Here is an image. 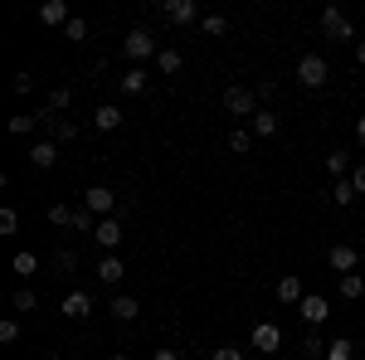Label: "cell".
I'll list each match as a JSON object with an SVG mask.
<instances>
[{
    "instance_id": "1",
    "label": "cell",
    "mask_w": 365,
    "mask_h": 360,
    "mask_svg": "<svg viewBox=\"0 0 365 360\" xmlns=\"http://www.w3.org/2000/svg\"><path fill=\"white\" fill-rule=\"evenodd\" d=\"M122 54L132 58V63H146V58H156L161 54V44H156V34L151 29H127V39H122Z\"/></svg>"
},
{
    "instance_id": "2",
    "label": "cell",
    "mask_w": 365,
    "mask_h": 360,
    "mask_svg": "<svg viewBox=\"0 0 365 360\" xmlns=\"http://www.w3.org/2000/svg\"><path fill=\"white\" fill-rule=\"evenodd\" d=\"M83 210H93L98 220H113L117 210H122V195L108 190V185H88L83 190Z\"/></svg>"
},
{
    "instance_id": "3",
    "label": "cell",
    "mask_w": 365,
    "mask_h": 360,
    "mask_svg": "<svg viewBox=\"0 0 365 360\" xmlns=\"http://www.w3.org/2000/svg\"><path fill=\"white\" fill-rule=\"evenodd\" d=\"M258 108H263V103H258L253 88H244V83L225 88V112H229V117H249V122H253V112H258Z\"/></svg>"
},
{
    "instance_id": "4",
    "label": "cell",
    "mask_w": 365,
    "mask_h": 360,
    "mask_svg": "<svg viewBox=\"0 0 365 360\" xmlns=\"http://www.w3.org/2000/svg\"><path fill=\"white\" fill-rule=\"evenodd\" d=\"M322 34L331 39V44H346V39H356V25H351V15L346 10H322Z\"/></svg>"
},
{
    "instance_id": "5",
    "label": "cell",
    "mask_w": 365,
    "mask_h": 360,
    "mask_svg": "<svg viewBox=\"0 0 365 360\" xmlns=\"http://www.w3.org/2000/svg\"><path fill=\"white\" fill-rule=\"evenodd\" d=\"M327 78H331V63H327L322 54H302L297 58V83L302 88H322Z\"/></svg>"
},
{
    "instance_id": "6",
    "label": "cell",
    "mask_w": 365,
    "mask_h": 360,
    "mask_svg": "<svg viewBox=\"0 0 365 360\" xmlns=\"http://www.w3.org/2000/svg\"><path fill=\"white\" fill-rule=\"evenodd\" d=\"M39 117H44V127H49V141H54V146H73V141L83 137V127L68 122V117H58V112H39Z\"/></svg>"
},
{
    "instance_id": "7",
    "label": "cell",
    "mask_w": 365,
    "mask_h": 360,
    "mask_svg": "<svg viewBox=\"0 0 365 360\" xmlns=\"http://www.w3.org/2000/svg\"><path fill=\"white\" fill-rule=\"evenodd\" d=\"M249 346H253V351H263V356H278V351H282V326H278V322H258V326L249 331Z\"/></svg>"
},
{
    "instance_id": "8",
    "label": "cell",
    "mask_w": 365,
    "mask_h": 360,
    "mask_svg": "<svg viewBox=\"0 0 365 360\" xmlns=\"http://www.w3.org/2000/svg\"><path fill=\"white\" fill-rule=\"evenodd\" d=\"M327 263H331V273H336V277H346V273H361V253L351 249V244H331Z\"/></svg>"
},
{
    "instance_id": "9",
    "label": "cell",
    "mask_w": 365,
    "mask_h": 360,
    "mask_svg": "<svg viewBox=\"0 0 365 360\" xmlns=\"http://www.w3.org/2000/svg\"><path fill=\"white\" fill-rule=\"evenodd\" d=\"M161 15H166L170 25H195V20H205L195 0H161Z\"/></svg>"
},
{
    "instance_id": "10",
    "label": "cell",
    "mask_w": 365,
    "mask_h": 360,
    "mask_svg": "<svg viewBox=\"0 0 365 360\" xmlns=\"http://www.w3.org/2000/svg\"><path fill=\"white\" fill-rule=\"evenodd\" d=\"M122 277H127V263H122L117 253H103V258H98V282H103V287H117Z\"/></svg>"
},
{
    "instance_id": "11",
    "label": "cell",
    "mask_w": 365,
    "mask_h": 360,
    "mask_svg": "<svg viewBox=\"0 0 365 360\" xmlns=\"http://www.w3.org/2000/svg\"><path fill=\"white\" fill-rule=\"evenodd\" d=\"M278 127H282L278 112H268V108H258V112H253V122H249V132L258 141H273V137H278Z\"/></svg>"
},
{
    "instance_id": "12",
    "label": "cell",
    "mask_w": 365,
    "mask_h": 360,
    "mask_svg": "<svg viewBox=\"0 0 365 360\" xmlns=\"http://www.w3.org/2000/svg\"><path fill=\"white\" fill-rule=\"evenodd\" d=\"M273 292H278V302H287V307H302V297H307V292H302V277H297V273H282Z\"/></svg>"
},
{
    "instance_id": "13",
    "label": "cell",
    "mask_w": 365,
    "mask_h": 360,
    "mask_svg": "<svg viewBox=\"0 0 365 360\" xmlns=\"http://www.w3.org/2000/svg\"><path fill=\"white\" fill-rule=\"evenodd\" d=\"M327 317H331V302L317 297V292H307V297H302V322H307V326H322Z\"/></svg>"
},
{
    "instance_id": "14",
    "label": "cell",
    "mask_w": 365,
    "mask_h": 360,
    "mask_svg": "<svg viewBox=\"0 0 365 360\" xmlns=\"http://www.w3.org/2000/svg\"><path fill=\"white\" fill-rule=\"evenodd\" d=\"M93 239H98V244H103V253H113L117 244H122V239H127V234H122V220H98V234H93Z\"/></svg>"
},
{
    "instance_id": "15",
    "label": "cell",
    "mask_w": 365,
    "mask_h": 360,
    "mask_svg": "<svg viewBox=\"0 0 365 360\" xmlns=\"http://www.w3.org/2000/svg\"><path fill=\"white\" fill-rule=\"evenodd\" d=\"M29 166L34 170H54L58 166V146L54 141H34V146H29Z\"/></svg>"
},
{
    "instance_id": "16",
    "label": "cell",
    "mask_w": 365,
    "mask_h": 360,
    "mask_svg": "<svg viewBox=\"0 0 365 360\" xmlns=\"http://www.w3.org/2000/svg\"><path fill=\"white\" fill-rule=\"evenodd\" d=\"M122 122H127V112H122V108H113V103H98V112H93V127H98V132H117Z\"/></svg>"
},
{
    "instance_id": "17",
    "label": "cell",
    "mask_w": 365,
    "mask_h": 360,
    "mask_svg": "<svg viewBox=\"0 0 365 360\" xmlns=\"http://www.w3.org/2000/svg\"><path fill=\"white\" fill-rule=\"evenodd\" d=\"M58 312H63L68 322H83L88 312H93V297H88V292H68V297L58 302Z\"/></svg>"
},
{
    "instance_id": "18",
    "label": "cell",
    "mask_w": 365,
    "mask_h": 360,
    "mask_svg": "<svg viewBox=\"0 0 365 360\" xmlns=\"http://www.w3.org/2000/svg\"><path fill=\"white\" fill-rule=\"evenodd\" d=\"M39 20H44V25H68V20H73V15H68V0H44V5H39Z\"/></svg>"
},
{
    "instance_id": "19",
    "label": "cell",
    "mask_w": 365,
    "mask_h": 360,
    "mask_svg": "<svg viewBox=\"0 0 365 360\" xmlns=\"http://www.w3.org/2000/svg\"><path fill=\"white\" fill-rule=\"evenodd\" d=\"M117 88H122V93H132V98H137V93H146V68H141V63H132V68L117 78Z\"/></svg>"
},
{
    "instance_id": "20",
    "label": "cell",
    "mask_w": 365,
    "mask_h": 360,
    "mask_svg": "<svg viewBox=\"0 0 365 360\" xmlns=\"http://www.w3.org/2000/svg\"><path fill=\"white\" fill-rule=\"evenodd\" d=\"M108 312H113L117 322H137L141 302H137V297H113V302H108Z\"/></svg>"
},
{
    "instance_id": "21",
    "label": "cell",
    "mask_w": 365,
    "mask_h": 360,
    "mask_svg": "<svg viewBox=\"0 0 365 360\" xmlns=\"http://www.w3.org/2000/svg\"><path fill=\"white\" fill-rule=\"evenodd\" d=\"M156 68H161L166 78H175V73L185 68V58H180V49H161V54H156Z\"/></svg>"
},
{
    "instance_id": "22",
    "label": "cell",
    "mask_w": 365,
    "mask_h": 360,
    "mask_svg": "<svg viewBox=\"0 0 365 360\" xmlns=\"http://www.w3.org/2000/svg\"><path fill=\"white\" fill-rule=\"evenodd\" d=\"M327 170H331L336 180H346L356 166H351V156H346V151H327Z\"/></svg>"
},
{
    "instance_id": "23",
    "label": "cell",
    "mask_w": 365,
    "mask_h": 360,
    "mask_svg": "<svg viewBox=\"0 0 365 360\" xmlns=\"http://www.w3.org/2000/svg\"><path fill=\"white\" fill-rule=\"evenodd\" d=\"M341 297H346V302L365 297V277H361V273H346V277H341Z\"/></svg>"
},
{
    "instance_id": "24",
    "label": "cell",
    "mask_w": 365,
    "mask_h": 360,
    "mask_svg": "<svg viewBox=\"0 0 365 360\" xmlns=\"http://www.w3.org/2000/svg\"><path fill=\"white\" fill-rule=\"evenodd\" d=\"M63 39H68V44H88V20L83 15H73V20L63 25Z\"/></svg>"
},
{
    "instance_id": "25",
    "label": "cell",
    "mask_w": 365,
    "mask_h": 360,
    "mask_svg": "<svg viewBox=\"0 0 365 360\" xmlns=\"http://www.w3.org/2000/svg\"><path fill=\"white\" fill-rule=\"evenodd\" d=\"M73 215H78L73 205H49V224L54 229H73Z\"/></svg>"
},
{
    "instance_id": "26",
    "label": "cell",
    "mask_w": 365,
    "mask_h": 360,
    "mask_svg": "<svg viewBox=\"0 0 365 360\" xmlns=\"http://www.w3.org/2000/svg\"><path fill=\"white\" fill-rule=\"evenodd\" d=\"M39 122H44V117H34V112H29V117H25V112H20V117H10V137H29Z\"/></svg>"
},
{
    "instance_id": "27",
    "label": "cell",
    "mask_w": 365,
    "mask_h": 360,
    "mask_svg": "<svg viewBox=\"0 0 365 360\" xmlns=\"http://www.w3.org/2000/svg\"><path fill=\"white\" fill-rule=\"evenodd\" d=\"M249 146H253V132H249V127H234V132H229V151H234V156H244Z\"/></svg>"
},
{
    "instance_id": "28",
    "label": "cell",
    "mask_w": 365,
    "mask_h": 360,
    "mask_svg": "<svg viewBox=\"0 0 365 360\" xmlns=\"http://www.w3.org/2000/svg\"><path fill=\"white\" fill-rule=\"evenodd\" d=\"M331 200H336L341 210H346V205H356V200H361V195H356V185H351V175H346V180H336V190H331Z\"/></svg>"
},
{
    "instance_id": "29",
    "label": "cell",
    "mask_w": 365,
    "mask_h": 360,
    "mask_svg": "<svg viewBox=\"0 0 365 360\" xmlns=\"http://www.w3.org/2000/svg\"><path fill=\"white\" fill-rule=\"evenodd\" d=\"M10 307H15V312H39V297H34V287H20V292L10 297Z\"/></svg>"
},
{
    "instance_id": "30",
    "label": "cell",
    "mask_w": 365,
    "mask_h": 360,
    "mask_svg": "<svg viewBox=\"0 0 365 360\" xmlns=\"http://www.w3.org/2000/svg\"><path fill=\"white\" fill-rule=\"evenodd\" d=\"M327 360H356V346H351L346 336H336V341L327 346Z\"/></svg>"
},
{
    "instance_id": "31",
    "label": "cell",
    "mask_w": 365,
    "mask_h": 360,
    "mask_svg": "<svg viewBox=\"0 0 365 360\" xmlns=\"http://www.w3.org/2000/svg\"><path fill=\"white\" fill-rule=\"evenodd\" d=\"M327 346H331V341H322L317 331L302 336V356H322V360H327Z\"/></svg>"
},
{
    "instance_id": "32",
    "label": "cell",
    "mask_w": 365,
    "mask_h": 360,
    "mask_svg": "<svg viewBox=\"0 0 365 360\" xmlns=\"http://www.w3.org/2000/svg\"><path fill=\"white\" fill-rule=\"evenodd\" d=\"M15 341H20V322L5 317V322H0V346H15Z\"/></svg>"
},
{
    "instance_id": "33",
    "label": "cell",
    "mask_w": 365,
    "mask_h": 360,
    "mask_svg": "<svg viewBox=\"0 0 365 360\" xmlns=\"http://www.w3.org/2000/svg\"><path fill=\"white\" fill-rule=\"evenodd\" d=\"M15 273H20V277L39 273V258H34V253H15Z\"/></svg>"
},
{
    "instance_id": "34",
    "label": "cell",
    "mask_w": 365,
    "mask_h": 360,
    "mask_svg": "<svg viewBox=\"0 0 365 360\" xmlns=\"http://www.w3.org/2000/svg\"><path fill=\"white\" fill-rule=\"evenodd\" d=\"M68 103H73V88H54L49 93V112H63Z\"/></svg>"
},
{
    "instance_id": "35",
    "label": "cell",
    "mask_w": 365,
    "mask_h": 360,
    "mask_svg": "<svg viewBox=\"0 0 365 360\" xmlns=\"http://www.w3.org/2000/svg\"><path fill=\"white\" fill-rule=\"evenodd\" d=\"M54 268L73 273V268H78V253H73V249H54Z\"/></svg>"
},
{
    "instance_id": "36",
    "label": "cell",
    "mask_w": 365,
    "mask_h": 360,
    "mask_svg": "<svg viewBox=\"0 0 365 360\" xmlns=\"http://www.w3.org/2000/svg\"><path fill=\"white\" fill-rule=\"evenodd\" d=\"M0 234H20V215H15L10 205L0 210Z\"/></svg>"
},
{
    "instance_id": "37",
    "label": "cell",
    "mask_w": 365,
    "mask_h": 360,
    "mask_svg": "<svg viewBox=\"0 0 365 360\" xmlns=\"http://www.w3.org/2000/svg\"><path fill=\"white\" fill-rule=\"evenodd\" d=\"M200 29H205V34H225L229 20H225V15H205V20H200Z\"/></svg>"
},
{
    "instance_id": "38",
    "label": "cell",
    "mask_w": 365,
    "mask_h": 360,
    "mask_svg": "<svg viewBox=\"0 0 365 360\" xmlns=\"http://www.w3.org/2000/svg\"><path fill=\"white\" fill-rule=\"evenodd\" d=\"M10 88H15L20 98H25V93H34V73H15V83H10Z\"/></svg>"
},
{
    "instance_id": "39",
    "label": "cell",
    "mask_w": 365,
    "mask_h": 360,
    "mask_svg": "<svg viewBox=\"0 0 365 360\" xmlns=\"http://www.w3.org/2000/svg\"><path fill=\"white\" fill-rule=\"evenodd\" d=\"M210 360H244V346H220Z\"/></svg>"
},
{
    "instance_id": "40",
    "label": "cell",
    "mask_w": 365,
    "mask_h": 360,
    "mask_svg": "<svg viewBox=\"0 0 365 360\" xmlns=\"http://www.w3.org/2000/svg\"><path fill=\"white\" fill-rule=\"evenodd\" d=\"M351 185H356V195H365V161L351 170Z\"/></svg>"
},
{
    "instance_id": "41",
    "label": "cell",
    "mask_w": 365,
    "mask_h": 360,
    "mask_svg": "<svg viewBox=\"0 0 365 360\" xmlns=\"http://www.w3.org/2000/svg\"><path fill=\"white\" fill-rule=\"evenodd\" d=\"M151 360H180V351H170V346H161V351H151Z\"/></svg>"
},
{
    "instance_id": "42",
    "label": "cell",
    "mask_w": 365,
    "mask_h": 360,
    "mask_svg": "<svg viewBox=\"0 0 365 360\" xmlns=\"http://www.w3.org/2000/svg\"><path fill=\"white\" fill-rule=\"evenodd\" d=\"M356 141L365 146V117H356Z\"/></svg>"
},
{
    "instance_id": "43",
    "label": "cell",
    "mask_w": 365,
    "mask_h": 360,
    "mask_svg": "<svg viewBox=\"0 0 365 360\" xmlns=\"http://www.w3.org/2000/svg\"><path fill=\"white\" fill-rule=\"evenodd\" d=\"M356 63H365V39H356Z\"/></svg>"
},
{
    "instance_id": "44",
    "label": "cell",
    "mask_w": 365,
    "mask_h": 360,
    "mask_svg": "<svg viewBox=\"0 0 365 360\" xmlns=\"http://www.w3.org/2000/svg\"><path fill=\"white\" fill-rule=\"evenodd\" d=\"M108 360H127V356H122V351H113V356H108Z\"/></svg>"
},
{
    "instance_id": "45",
    "label": "cell",
    "mask_w": 365,
    "mask_h": 360,
    "mask_svg": "<svg viewBox=\"0 0 365 360\" xmlns=\"http://www.w3.org/2000/svg\"><path fill=\"white\" fill-rule=\"evenodd\" d=\"M361 273H365V253H361Z\"/></svg>"
}]
</instances>
